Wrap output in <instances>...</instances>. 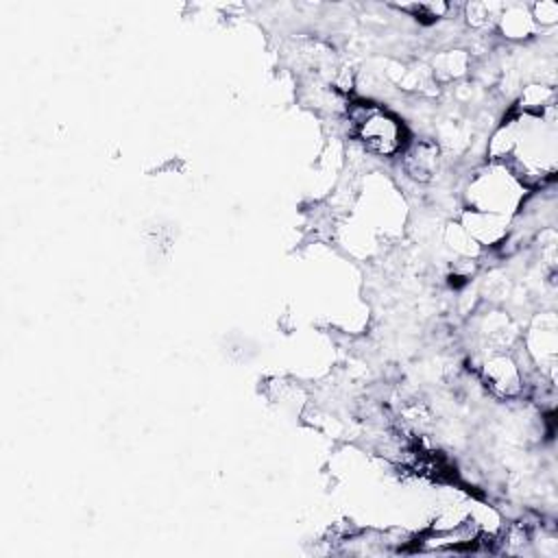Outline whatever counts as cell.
I'll use <instances>...</instances> for the list:
<instances>
[{"label":"cell","mask_w":558,"mask_h":558,"mask_svg":"<svg viewBox=\"0 0 558 558\" xmlns=\"http://www.w3.org/2000/svg\"><path fill=\"white\" fill-rule=\"evenodd\" d=\"M351 120L355 124L357 137L364 146L379 155H395L405 144L403 124L388 111L375 105H357L351 109Z\"/></svg>","instance_id":"6da1fadb"}]
</instances>
